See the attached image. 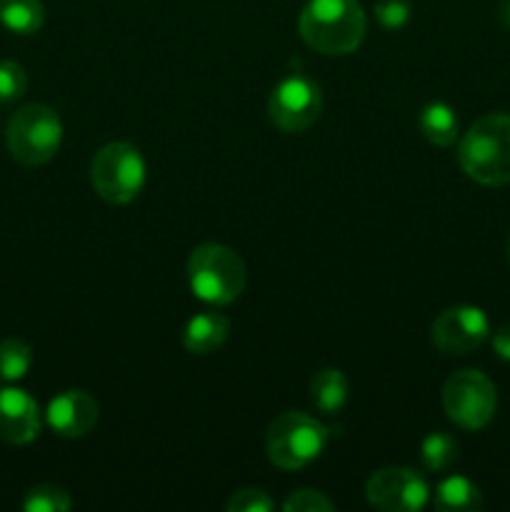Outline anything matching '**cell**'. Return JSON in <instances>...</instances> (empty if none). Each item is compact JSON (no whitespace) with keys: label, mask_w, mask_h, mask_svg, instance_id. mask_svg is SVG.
Listing matches in <instances>:
<instances>
[{"label":"cell","mask_w":510,"mask_h":512,"mask_svg":"<svg viewBox=\"0 0 510 512\" xmlns=\"http://www.w3.org/2000/svg\"><path fill=\"white\" fill-rule=\"evenodd\" d=\"M285 512H330L335 510L333 500L325 498L320 490H295L283 500Z\"/></svg>","instance_id":"cell-23"},{"label":"cell","mask_w":510,"mask_h":512,"mask_svg":"<svg viewBox=\"0 0 510 512\" xmlns=\"http://www.w3.org/2000/svg\"><path fill=\"white\" fill-rule=\"evenodd\" d=\"M305 45L323 55H350L368 30L358 0H308L298 20Z\"/></svg>","instance_id":"cell-1"},{"label":"cell","mask_w":510,"mask_h":512,"mask_svg":"<svg viewBox=\"0 0 510 512\" xmlns=\"http://www.w3.org/2000/svg\"><path fill=\"white\" fill-rule=\"evenodd\" d=\"M40 408L20 388H0V440L8 445H28L40 435Z\"/></svg>","instance_id":"cell-12"},{"label":"cell","mask_w":510,"mask_h":512,"mask_svg":"<svg viewBox=\"0 0 510 512\" xmlns=\"http://www.w3.org/2000/svg\"><path fill=\"white\" fill-rule=\"evenodd\" d=\"M443 410L463 430H483L498 410V390L480 370H458L443 385Z\"/></svg>","instance_id":"cell-7"},{"label":"cell","mask_w":510,"mask_h":512,"mask_svg":"<svg viewBox=\"0 0 510 512\" xmlns=\"http://www.w3.org/2000/svg\"><path fill=\"white\" fill-rule=\"evenodd\" d=\"M420 460H423L425 470H430V473H445L458 460V440L453 435L443 433V430L430 433L420 445Z\"/></svg>","instance_id":"cell-18"},{"label":"cell","mask_w":510,"mask_h":512,"mask_svg":"<svg viewBox=\"0 0 510 512\" xmlns=\"http://www.w3.org/2000/svg\"><path fill=\"white\" fill-rule=\"evenodd\" d=\"M433 505L440 512H475L483 508V493L473 480L463 475H450L440 480L435 488Z\"/></svg>","instance_id":"cell-15"},{"label":"cell","mask_w":510,"mask_h":512,"mask_svg":"<svg viewBox=\"0 0 510 512\" xmlns=\"http://www.w3.org/2000/svg\"><path fill=\"white\" fill-rule=\"evenodd\" d=\"M330 430L308 413H283L265 435L268 460L280 470H300L318 460L328 445Z\"/></svg>","instance_id":"cell-4"},{"label":"cell","mask_w":510,"mask_h":512,"mask_svg":"<svg viewBox=\"0 0 510 512\" xmlns=\"http://www.w3.org/2000/svg\"><path fill=\"white\" fill-rule=\"evenodd\" d=\"M45 23L40 0H0V25L15 35H35Z\"/></svg>","instance_id":"cell-17"},{"label":"cell","mask_w":510,"mask_h":512,"mask_svg":"<svg viewBox=\"0 0 510 512\" xmlns=\"http://www.w3.org/2000/svg\"><path fill=\"white\" fill-rule=\"evenodd\" d=\"M100 408L85 390H63L55 395L45 410V423L60 438H83L98 425Z\"/></svg>","instance_id":"cell-11"},{"label":"cell","mask_w":510,"mask_h":512,"mask_svg":"<svg viewBox=\"0 0 510 512\" xmlns=\"http://www.w3.org/2000/svg\"><path fill=\"white\" fill-rule=\"evenodd\" d=\"M418 128L423 138L435 148H450L460 138V120L448 103H428L418 115Z\"/></svg>","instance_id":"cell-14"},{"label":"cell","mask_w":510,"mask_h":512,"mask_svg":"<svg viewBox=\"0 0 510 512\" xmlns=\"http://www.w3.org/2000/svg\"><path fill=\"white\" fill-rule=\"evenodd\" d=\"M430 338L440 353L468 355L490 338V320L475 305H455L433 320Z\"/></svg>","instance_id":"cell-10"},{"label":"cell","mask_w":510,"mask_h":512,"mask_svg":"<svg viewBox=\"0 0 510 512\" xmlns=\"http://www.w3.org/2000/svg\"><path fill=\"white\" fill-rule=\"evenodd\" d=\"M323 113V93L315 80L290 73L280 80L268 98V118L283 133H303Z\"/></svg>","instance_id":"cell-8"},{"label":"cell","mask_w":510,"mask_h":512,"mask_svg":"<svg viewBox=\"0 0 510 512\" xmlns=\"http://www.w3.org/2000/svg\"><path fill=\"white\" fill-rule=\"evenodd\" d=\"M375 18H378L380 28L400 30L410 20V0H378Z\"/></svg>","instance_id":"cell-24"},{"label":"cell","mask_w":510,"mask_h":512,"mask_svg":"<svg viewBox=\"0 0 510 512\" xmlns=\"http://www.w3.org/2000/svg\"><path fill=\"white\" fill-rule=\"evenodd\" d=\"M188 283L198 300L210 305H230L240 298L248 283L243 258L233 248L205 243L190 253Z\"/></svg>","instance_id":"cell-3"},{"label":"cell","mask_w":510,"mask_h":512,"mask_svg":"<svg viewBox=\"0 0 510 512\" xmlns=\"http://www.w3.org/2000/svg\"><path fill=\"white\" fill-rule=\"evenodd\" d=\"M493 350L500 360L510 363V323L493 333Z\"/></svg>","instance_id":"cell-25"},{"label":"cell","mask_w":510,"mask_h":512,"mask_svg":"<svg viewBox=\"0 0 510 512\" xmlns=\"http://www.w3.org/2000/svg\"><path fill=\"white\" fill-rule=\"evenodd\" d=\"M73 508V498L60 485H35L23 498L25 512H68Z\"/></svg>","instance_id":"cell-20"},{"label":"cell","mask_w":510,"mask_h":512,"mask_svg":"<svg viewBox=\"0 0 510 512\" xmlns=\"http://www.w3.org/2000/svg\"><path fill=\"white\" fill-rule=\"evenodd\" d=\"M145 158L133 143L115 140L103 145L90 163V183L95 193L110 205H128L145 185Z\"/></svg>","instance_id":"cell-5"},{"label":"cell","mask_w":510,"mask_h":512,"mask_svg":"<svg viewBox=\"0 0 510 512\" xmlns=\"http://www.w3.org/2000/svg\"><path fill=\"white\" fill-rule=\"evenodd\" d=\"M8 150L20 165H45L55 158L63 143V123L60 115L50 105L30 103L20 108L10 118L8 133Z\"/></svg>","instance_id":"cell-6"},{"label":"cell","mask_w":510,"mask_h":512,"mask_svg":"<svg viewBox=\"0 0 510 512\" xmlns=\"http://www.w3.org/2000/svg\"><path fill=\"white\" fill-rule=\"evenodd\" d=\"M28 90V73L15 60H0V103L8 105L20 100Z\"/></svg>","instance_id":"cell-21"},{"label":"cell","mask_w":510,"mask_h":512,"mask_svg":"<svg viewBox=\"0 0 510 512\" xmlns=\"http://www.w3.org/2000/svg\"><path fill=\"white\" fill-rule=\"evenodd\" d=\"M498 18L505 28H510V0H500L498 5Z\"/></svg>","instance_id":"cell-26"},{"label":"cell","mask_w":510,"mask_h":512,"mask_svg":"<svg viewBox=\"0 0 510 512\" xmlns=\"http://www.w3.org/2000/svg\"><path fill=\"white\" fill-rule=\"evenodd\" d=\"M365 495L383 512H418L428 505L430 488L420 473L410 468H383L370 475Z\"/></svg>","instance_id":"cell-9"},{"label":"cell","mask_w":510,"mask_h":512,"mask_svg":"<svg viewBox=\"0 0 510 512\" xmlns=\"http://www.w3.org/2000/svg\"><path fill=\"white\" fill-rule=\"evenodd\" d=\"M348 378L338 368H323L310 383V400L323 415H338L348 403Z\"/></svg>","instance_id":"cell-16"},{"label":"cell","mask_w":510,"mask_h":512,"mask_svg":"<svg viewBox=\"0 0 510 512\" xmlns=\"http://www.w3.org/2000/svg\"><path fill=\"white\" fill-rule=\"evenodd\" d=\"M33 365V350L28 343L18 338L0 340V380L3 383H18L28 375Z\"/></svg>","instance_id":"cell-19"},{"label":"cell","mask_w":510,"mask_h":512,"mask_svg":"<svg viewBox=\"0 0 510 512\" xmlns=\"http://www.w3.org/2000/svg\"><path fill=\"white\" fill-rule=\"evenodd\" d=\"M458 165L470 180L488 188L510 183V113L475 120L458 143Z\"/></svg>","instance_id":"cell-2"},{"label":"cell","mask_w":510,"mask_h":512,"mask_svg":"<svg viewBox=\"0 0 510 512\" xmlns=\"http://www.w3.org/2000/svg\"><path fill=\"white\" fill-rule=\"evenodd\" d=\"M273 508H275L273 498L260 488L235 490V493L228 498V503H225V510L228 512H268Z\"/></svg>","instance_id":"cell-22"},{"label":"cell","mask_w":510,"mask_h":512,"mask_svg":"<svg viewBox=\"0 0 510 512\" xmlns=\"http://www.w3.org/2000/svg\"><path fill=\"white\" fill-rule=\"evenodd\" d=\"M230 320L223 313L205 310L193 315L183 330V345L193 355H210L228 340Z\"/></svg>","instance_id":"cell-13"},{"label":"cell","mask_w":510,"mask_h":512,"mask_svg":"<svg viewBox=\"0 0 510 512\" xmlns=\"http://www.w3.org/2000/svg\"><path fill=\"white\" fill-rule=\"evenodd\" d=\"M508 260H510V240H508Z\"/></svg>","instance_id":"cell-27"}]
</instances>
